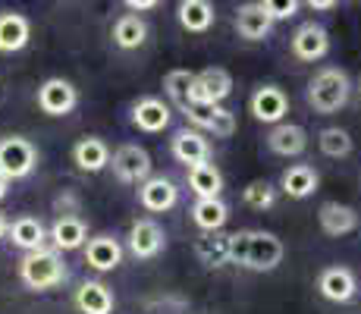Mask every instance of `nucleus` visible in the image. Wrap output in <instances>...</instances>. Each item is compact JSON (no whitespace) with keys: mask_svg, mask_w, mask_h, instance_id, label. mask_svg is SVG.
<instances>
[{"mask_svg":"<svg viewBox=\"0 0 361 314\" xmlns=\"http://www.w3.org/2000/svg\"><path fill=\"white\" fill-rule=\"evenodd\" d=\"M66 277H69V270H66L63 255L54 251V248L29 251V255H23V261H19V280L35 292L57 289Z\"/></svg>","mask_w":361,"mask_h":314,"instance_id":"obj_1","label":"nucleus"},{"mask_svg":"<svg viewBox=\"0 0 361 314\" xmlns=\"http://www.w3.org/2000/svg\"><path fill=\"white\" fill-rule=\"evenodd\" d=\"M352 85L349 76L336 66H324L321 73H314V79L308 82V104L317 114H336L339 107L349 104Z\"/></svg>","mask_w":361,"mask_h":314,"instance_id":"obj_2","label":"nucleus"},{"mask_svg":"<svg viewBox=\"0 0 361 314\" xmlns=\"http://www.w3.org/2000/svg\"><path fill=\"white\" fill-rule=\"evenodd\" d=\"M35 167H38V148H35L29 138H23V135L0 138V176L6 183L32 176Z\"/></svg>","mask_w":361,"mask_h":314,"instance_id":"obj_3","label":"nucleus"},{"mask_svg":"<svg viewBox=\"0 0 361 314\" xmlns=\"http://www.w3.org/2000/svg\"><path fill=\"white\" fill-rule=\"evenodd\" d=\"M283 242L274 233L264 229H248V248H245V267L248 270H274L283 261Z\"/></svg>","mask_w":361,"mask_h":314,"instance_id":"obj_4","label":"nucleus"},{"mask_svg":"<svg viewBox=\"0 0 361 314\" xmlns=\"http://www.w3.org/2000/svg\"><path fill=\"white\" fill-rule=\"evenodd\" d=\"M183 114L195 129L214 132L217 138H230L235 132V116L220 104H185Z\"/></svg>","mask_w":361,"mask_h":314,"instance_id":"obj_5","label":"nucleus"},{"mask_svg":"<svg viewBox=\"0 0 361 314\" xmlns=\"http://www.w3.org/2000/svg\"><path fill=\"white\" fill-rule=\"evenodd\" d=\"M233 92V76L220 66H211L195 76L189 92V104H220Z\"/></svg>","mask_w":361,"mask_h":314,"instance_id":"obj_6","label":"nucleus"},{"mask_svg":"<svg viewBox=\"0 0 361 314\" xmlns=\"http://www.w3.org/2000/svg\"><path fill=\"white\" fill-rule=\"evenodd\" d=\"M114 173L120 183H145V179L151 176V155L142 148V145H123V148H116L114 155Z\"/></svg>","mask_w":361,"mask_h":314,"instance_id":"obj_7","label":"nucleus"},{"mask_svg":"<svg viewBox=\"0 0 361 314\" xmlns=\"http://www.w3.org/2000/svg\"><path fill=\"white\" fill-rule=\"evenodd\" d=\"M75 104H79V92H75V85L66 79H47L44 85L38 88V107L44 110L47 116L73 114Z\"/></svg>","mask_w":361,"mask_h":314,"instance_id":"obj_8","label":"nucleus"},{"mask_svg":"<svg viewBox=\"0 0 361 314\" xmlns=\"http://www.w3.org/2000/svg\"><path fill=\"white\" fill-rule=\"evenodd\" d=\"M164 242H166V236H164V229H161V223L157 220L145 217V220H135L129 227V251L135 258H142V261L161 255Z\"/></svg>","mask_w":361,"mask_h":314,"instance_id":"obj_9","label":"nucleus"},{"mask_svg":"<svg viewBox=\"0 0 361 314\" xmlns=\"http://www.w3.org/2000/svg\"><path fill=\"white\" fill-rule=\"evenodd\" d=\"M330 51V35L324 25L317 23H305L298 25L295 35H293V54L305 63H314V60H324Z\"/></svg>","mask_w":361,"mask_h":314,"instance_id":"obj_10","label":"nucleus"},{"mask_svg":"<svg viewBox=\"0 0 361 314\" xmlns=\"http://www.w3.org/2000/svg\"><path fill=\"white\" fill-rule=\"evenodd\" d=\"M138 201H142L145 211L164 214L179 201V188L166 176H148L142 186H138Z\"/></svg>","mask_w":361,"mask_h":314,"instance_id":"obj_11","label":"nucleus"},{"mask_svg":"<svg viewBox=\"0 0 361 314\" xmlns=\"http://www.w3.org/2000/svg\"><path fill=\"white\" fill-rule=\"evenodd\" d=\"M317 289H321V296L327 298V302L345 305L355 298L358 280L349 267H327V270H321V277H317Z\"/></svg>","mask_w":361,"mask_h":314,"instance_id":"obj_12","label":"nucleus"},{"mask_svg":"<svg viewBox=\"0 0 361 314\" xmlns=\"http://www.w3.org/2000/svg\"><path fill=\"white\" fill-rule=\"evenodd\" d=\"M252 114H255V120H261V123L280 126L283 116L289 114L286 92H283V88H276V85H261L258 92L252 95Z\"/></svg>","mask_w":361,"mask_h":314,"instance_id":"obj_13","label":"nucleus"},{"mask_svg":"<svg viewBox=\"0 0 361 314\" xmlns=\"http://www.w3.org/2000/svg\"><path fill=\"white\" fill-rule=\"evenodd\" d=\"M47 239L54 242V251H75L88 242V227H85V220L75 217V214H60V217L54 220Z\"/></svg>","mask_w":361,"mask_h":314,"instance_id":"obj_14","label":"nucleus"},{"mask_svg":"<svg viewBox=\"0 0 361 314\" xmlns=\"http://www.w3.org/2000/svg\"><path fill=\"white\" fill-rule=\"evenodd\" d=\"M317 223L321 229L333 239L345 233H355L358 229V211L352 205H339V201H324L321 211H317Z\"/></svg>","mask_w":361,"mask_h":314,"instance_id":"obj_15","label":"nucleus"},{"mask_svg":"<svg viewBox=\"0 0 361 314\" xmlns=\"http://www.w3.org/2000/svg\"><path fill=\"white\" fill-rule=\"evenodd\" d=\"M274 29V19H270L267 6L261 4H242L239 13H235V32L245 41H264Z\"/></svg>","mask_w":361,"mask_h":314,"instance_id":"obj_16","label":"nucleus"},{"mask_svg":"<svg viewBox=\"0 0 361 314\" xmlns=\"http://www.w3.org/2000/svg\"><path fill=\"white\" fill-rule=\"evenodd\" d=\"M85 264L94 270H116L123 261V246L114 239V236H92V239L85 242Z\"/></svg>","mask_w":361,"mask_h":314,"instance_id":"obj_17","label":"nucleus"},{"mask_svg":"<svg viewBox=\"0 0 361 314\" xmlns=\"http://www.w3.org/2000/svg\"><path fill=\"white\" fill-rule=\"evenodd\" d=\"M73 164L82 173H101L110 164V148L98 135H85L73 145Z\"/></svg>","mask_w":361,"mask_h":314,"instance_id":"obj_18","label":"nucleus"},{"mask_svg":"<svg viewBox=\"0 0 361 314\" xmlns=\"http://www.w3.org/2000/svg\"><path fill=\"white\" fill-rule=\"evenodd\" d=\"M267 145H270L274 155L298 157V155H305V148H308V132H305L302 126H295V123H280V126L270 129Z\"/></svg>","mask_w":361,"mask_h":314,"instance_id":"obj_19","label":"nucleus"},{"mask_svg":"<svg viewBox=\"0 0 361 314\" xmlns=\"http://www.w3.org/2000/svg\"><path fill=\"white\" fill-rule=\"evenodd\" d=\"M173 157L185 167L204 164V160L211 157V145H207V138L201 135L198 129H183L173 135Z\"/></svg>","mask_w":361,"mask_h":314,"instance_id":"obj_20","label":"nucleus"},{"mask_svg":"<svg viewBox=\"0 0 361 314\" xmlns=\"http://www.w3.org/2000/svg\"><path fill=\"white\" fill-rule=\"evenodd\" d=\"M32 23L23 13H0V54H16L29 44Z\"/></svg>","mask_w":361,"mask_h":314,"instance_id":"obj_21","label":"nucleus"},{"mask_svg":"<svg viewBox=\"0 0 361 314\" xmlns=\"http://www.w3.org/2000/svg\"><path fill=\"white\" fill-rule=\"evenodd\" d=\"M132 123L142 132H164L170 126V107H166L161 97H142L132 107Z\"/></svg>","mask_w":361,"mask_h":314,"instance_id":"obj_22","label":"nucleus"},{"mask_svg":"<svg viewBox=\"0 0 361 314\" xmlns=\"http://www.w3.org/2000/svg\"><path fill=\"white\" fill-rule=\"evenodd\" d=\"M6 236H10L13 246L23 248L25 255H29V251L44 248L47 229H44V223H41L38 217H16L10 223V229H6Z\"/></svg>","mask_w":361,"mask_h":314,"instance_id":"obj_23","label":"nucleus"},{"mask_svg":"<svg viewBox=\"0 0 361 314\" xmlns=\"http://www.w3.org/2000/svg\"><path fill=\"white\" fill-rule=\"evenodd\" d=\"M75 308L82 314H110L114 311V292L101 280H85L75 289Z\"/></svg>","mask_w":361,"mask_h":314,"instance_id":"obj_24","label":"nucleus"},{"mask_svg":"<svg viewBox=\"0 0 361 314\" xmlns=\"http://www.w3.org/2000/svg\"><path fill=\"white\" fill-rule=\"evenodd\" d=\"M176 16H179V25H183L185 32H207L214 25V19H217V10H214V4H207V0H183V4L176 6Z\"/></svg>","mask_w":361,"mask_h":314,"instance_id":"obj_25","label":"nucleus"},{"mask_svg":"<svg viewBox=\"0 0 361 314\" xmlns=\"http://www.w3.org/2000/svg\"><path fill=\"white\" fill-rule=\"evenodd\" d=\"M192 220H195V227L204 229V233H220L224 223L230 220V207L220 198H198L195 205H192Z\"/></svg>","mask_w":361,"mask_h":314,"instance_id":"obj_26","label":"nucleus"},{"mask_svg":"<svg viewBox=\"0 0 361 314\" xmlns=\"http://www.w3.org/2000/svg\"><path fill=\"white\" fill-rule=\"evenodd\" d=\"M189 186L198 198H220V192H224V173L211 160H204V164L189 167Z\"/></svg>","mask_w":361,"mask_h":314,"instance_id":"obj_27","label":"nucleus"},{"mask_svg":"<svg viewBox=\"0 0 361 314\" xmlns=\"http://www.w3.org/2000/svg\"><path fill=\"white\" fill-rule=\"evenodd\" d=\"M280 188L289 195V198H308V195H314L317 192V173H314V167H308V164H295V167H289L286 173H283V179H280Z\"/></svg>","mask_w":361,"mask_h":314,"instance_id":"obj_28","label":"nucleus"},{"mask_svg":"<svg viewBox=\"0 0 361 314\" xmlns=\"http://www.w3.org/2000/svg\"><path fill=\"white\" fill-rule=\"evenodd\" d=\"M195 255L207 267H224V264H230V233H204L195 242Z\"/></svg>","mask_w":361,"mask_h":314,"instance_id":"obj_29","label":"nucleus"},{"mask_svg":"<svg viewBox=\"0 0 361 314\" xmlns=\"http://www.w3.org/2000/svg\"><path fill=\"white\" fill-rule=\"evenodd\" d=\"M145 38H148V25H145V19L126 13V16H120L114 23V44L123 47V51H135V47H142Z\"/></svg>","mask_w":361,"mask_h":314,"instance_id":"obj_30","label":"nucleus"},{"mask_svg":"<svg viewBox=\"0 0 361 314\" xmlns=\"http://www.w3.org/2000/svg\"><path fill=\"white\" fill-rule=\"evenodd\" d=\"M192 82H195V73H189V69H170V73L164 76V92H166V97H170L179 110L189 104Z\"/></svg>","mask_w":361,"mask_h":314,"instance_id":"obj_31","label":"nucleus"},{"mask_svg":"<svg viewBox=\"0 0 361 314\" xmlns=\"http://www.w3.org/2000/svg\"><path fill=\"white\" fill-rule=\"evenodd\" d=\"M317 145L327 157H349L352 155V135L339 126H330V129H321L317 135Z\"/></svg>","mask_w":361,"mask_h":314,"instance_id":"obj_32","label":"nucleus"},{"mask_svg":"<svg viewBox=\"0 0 361 314\" xmlns=\"http://www.w3.org/2000/svg\"><path fill=\"white\" fill-rule=\"evenodd\" d=\"M242 201L255 211H267V207L276 205V188L267 183V179H252L245 188H242Z\"/></svg>","mask_w":361,"mask_h":314,"instance_id":"obj_33","label":"nucleus"},{"mask_svg":"<svg viewBox=\"0 0 361 314\" xmlns=\"http://www.w3.org/2000/svg\"><path fill=\"white\" fill-rule=\"evenodd\" d=\"M264 6H267L270 19H293L298 13V0H264Z\"/></svg>","mask_w":361,"mask_h":314,"instance_id":"obj_34","label":"nucleus"},{"mask_svg":"<svg viewBox=\"0 0 361 314\" xmlns=\"http://www.w3.org/2000/svg\"><path fill=\"white\" fill-rule=\"evenodd\" d=\"M157 0H126V10H132V16L135 13H142V10H157Z\"/></svg>","mask_w":361,"mask_h":314,"instance_id":"obj_35","label":"nucleus"},{"mask_svg":"<svg viewBox=\"0 0 361 314\" xmlns=\"http://www.w3.org/2000/svg\"><path fill=\"white\" fill-rule=\"evenodd\" d=\"M311 10H336V0H308Z\"/></svg>","mask_w":361,"mask_h":314,"instance_id":"obj_36","label":"nucleus"},{"mask_svg":"<svg viewBox=\"0 0 361 314\" xmlns=\"http://www.w3.org/2000/svg\"><path fill=\"white\" fill-rule=\"evenodd\" d=\"M6 229H10V220H6L4 214H0V239H4V236H6Z\"/></svg>","mask_w":361,"mask_h":314,"instance_id":"obj_37","label":"nucleus"},{"mask_svg":"<svg viewBox=\"0 0 361 314\" xmlns=\"http://www.w3.org/2000/svg\"><path fill=\"white\" fill-rule=\"evenodd\" d=\"M6 192H10V183H6V179H4V176H0V201H4V198H6Z\"/></svg>","mask_w":361,"mask_h":314,"instance_id":"obj_38","label":"nucleus"}]
</instances>
